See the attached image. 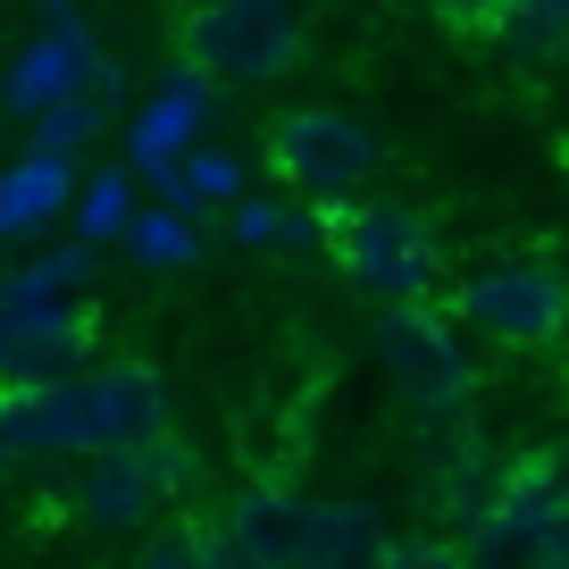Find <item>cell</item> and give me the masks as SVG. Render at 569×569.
<instances>
[{"mask_svg": "<svg viewBox=\"0 0 569 569\" xmlns=\"http://www.w3.org/2000/svg\"><path fill=\"white\" fill-rule=\"evenodd\" d=\"M126 251H134L142 268H193L201 260V234L184 210H142L134 227H126Z\"/></svg>", "mask_w": 569, "mask_h": 569, "instance_id": "obj_15", "label": "cell"}, {"mask_svg": "<svg viewBox=\"0 0 569 569\" xmlns=\"http://www.w3.org/2000/svg\"><path fill=\"white\" fill-rule=\"evenodd\" d=\"M101 59H109V51L92 42V26L76 18V9H42V34L9 59V76H0V101L18 109V118H51L59 101L92 92Z\"/></svg>", "mask_w": 569, "mask_h": 569, "instance_id": "obj_6", "label": "cell"}, {"mask_svg": "<svg viewBox=\"0 0 569 569\" xmlns=\"http://www.w3.org/2000/svg\"><path fill=\"white\" fill-rule=\"evenodd\" d=\"M310 511H319V502H310V495H293L284 478H251L243 495L227 502V528L243 536V545L260 552V561H277V569H302Z\"/></svg>", "mask_w": 569, "mask_h": 569, "instance_id": "obj_12", "label": "cell"}, {"mask_svg": "<svg viewBox=\"0 0 569 569\" xmlns=\"http://www.w3.org/2000/svg\"><path fill=\"white\" fill-rule=\"evenodd\" d=\"M452 310H461L478 336H495L502 352H552V343L569 336V277L552 260L511 251V260L469 268V277L452 284Z\"/></svg>", "mask_w": 569, "mask_h": 569, "instance_id": "obj_5", "label": "cell"}, {"mask_svg": "<svg viewBox=\"0 0 569 569\" xmlns=\"http://www.w3.org/2000/svg\"><path fill=\"white\" fill-rule=\"evenodd\" d=\"M84 393H92V461L101 452H160L177 436V402L151 360H101V369H84Z\"/></svg>", "mask_w": 569, "mask_h": 569, "instance_id": "obj_7", "label": "cell"}, {"mask_svg": "<svg viewBox=\"0 0 569 569\" xmlns=\"http://www.w3.org/2000/svg\"><path fill=\"white\" fill-rule=\"evenodd\" d=\"M134 569H210V536H201V519H160V528L134 545Z\"/></svg>", "mask_w": 569, "mask_h": 569, "instance_id": "obj_18", "label": "cell"}, {"mask_svg": "<svg viewBox=\"0 0 569 569\" xmlns=\"http://www.w3.org/2000/svg\"><path fill=\"white\" fill-rule=\"evenodd\" d=\"M369 343H377V369L393 377V393H402L419 419H469L478 360L461 352V336H452V310H445V302L377 310Z\"/></svg>", "mask_w": 569, "mask_h": 569, "instance_id": "obj_4", "label": "cell"}, {"mask_svg": "<svg viewBox=\"0 0 569 569\" xmlns=\"http://www.w3.org/2000/svg\"><path fill=\"white\" fill-rule=\"evenodd\" d=\"M201 536H210V569H277V561H260V552H251L227 519H201Z\"/></svg>", "mask_w": 569, "mask_h": 569, "instance_id": "obj_21", "label": "cell"}, {"mask_svg": "<svg viewBox=\"0 0 569 569\" xmlns=\"http://www.w3.org/2000/svg\"><path fill=\"white\" fill-rule=\"evenodd\" d=\"M386 569H469L461 536H393Z\"/></svg>", "mask_w": 569, "mask_h": 569, "instance_id": "obj_20", "label": "cell"}, {"mask_svg": "<svg viewBox=\"0 0 569 569\" xmlns=\"http://www.w3.org/2000/svg\"><path fill=\"white\" fill-rule=\"evenodd\" d=\"M92 302H59V310H0V393L26 386H59L84 377L92 360Z\"/></svg>", "mask_w": 569, "mask_h": 569, "instance_id": "obj_8", "label": "cell"}, {"mask_svg": "<svg viewBox=\"0 0 569 569\" xmlns=\"http://www.w3.org/2000/svg\"><path fill=\"white\" fill-rule=\"evenodd\" d=\"M92 134H109V109L92 101V92H76V101H59L51 118H34V151H51V160H76Z\"/></svg>", "mask_w": 569, "mask_h": 569, "instance_id": "obj_16", "label": "cell"}, {"mask_svg": "<svg viewBox=\"0 0 569 569\" xmlns=\"http://www.w3.org/2000/svg\"><path fill=\"white\" fill-rule=\"evenodd\" d=\"M310 26L284 9V0H201L177 9V68L201 84H277L284 68H302Z\"/></svg>", "mask_w": 569, "mask_h": 569, "instance_id": "obj_1", "label": "cell"}, {"mask_svg": "<svg viewBox=\"0 0 569 569\" xmlns=\"http://www.w3.org/2000/svg\"><path fill=\"white\" fill-rule=\"evenodd\" d=\"M386 552H393V528L369 495H327L310 511L302 569H386Z\"/></svg>", "mask_w": 569, "mask_h": 569, "instance_id": "obj_13", "label": "cell"}, {"mask_svg": "<svg viewBox=\"0 0 569 569\" xmlns=\"http://www.w3.org/2000/svg\"><path fill=\"white\" fill-rule=\"evenodd\" d=\"M0 478H9V445H0Z\"/></svg>", "mask_w": 569, "mask_h": 569, "instance_id": "obj_22", "label": "cell"}, {"mask_svg": "<svg viewBox=\"0 0 569 569\" xmlns=\"http://www.w3.org/2000/svg\"><path fill=\"white\" fill-rule=\"evenodd\" d=\"M76 218H84V243H101V234H126L134 227V177L126 168H109V177H92L84 184V201H76Z\"/></svg>", "mask_w": 569, "mask_h": 569, "instance_id": "obj_17", "label": "cell"}, {"mask_svg": "<svg viewBox=\"0 0 569 569\" xmlns=\"http://www.w3.org/2000/svg\"><path fill=\"white\" fill-rule=\"evenodd\" d=\"M486 26L528 42V51H561L569 42V9H545V0H536V9H486Z\"/></svg>", "mask_w": 569, "mask_h": 569, "instance_id": "obj_19", "label": "cell"}, {"mask_svg": "<svg viewBox=\"0 0 569 569\" xmlns=\"http://www.w3.org/2000/svg\"><path fill=\"white\" fill-rule=\"evenodd\" d=\"M0 445H9V461H92V393H84V377L0 393Z\"/></svg>", "mask_w": 569, "mask_h": 569, "instance_id": "obj_9", "label": "cell"}, {"mask_svg": "<svg viewBox=\"0 0 569 569\" xmlns=\"http://www.w3.org/2000/svg\"><path fill=\"white\" fill-rule=\"evenodd\" d=\"M210 92H218V84H201V76L177 68V84L142 101L134 134H126V160H134L142 177H168V168H184V160H193V134L210 126Z\"/></svg>", "mask_w": 569, "mask_h": 569, "instance_id": "obj_11", "label": "cell"}, {"mask_svg": "<svg viewBox=\"0 0 569 569\" xmlns=\"http://www.w3.org/2000/svg\"><path fill=\"white\" fill-rule=\"evenodd\" d=\"M260 160L302 210H352V193L386 168V151L352 109H284V118H268Z\"/></svg>", "mask_w": 569, "mask_h": 569, "instance_id": "obj_3", "label": "cell"}, {"mask_svg": "<svg viewBox=\"0 0 569 569\" xmlns=\"http://www.w3.org/2000/svg\"><path fill=\"white\" fill-rule=\"evenodd\" d=\"M160 502H177L160 452H101V461H84V478H76V519H84V528H109V536H126V528L151 536Z\"/></svg>", "mask_w": 569, "mask_h": 569, "instance_id": "obj_10", "label": "cell"}, {"mask_svg": "<svg viewBox=\"0 0 569 569\" xmlns=\"http://www.w3.org/2000/svg\"><path fill=\"white\" fill-rule=\"evenodd\" d=\"M68 201H76V160H51V151H34V142H26L18 160L0 168V243H18V234L51 227Z\"/></svg>", "mask_w": 569, "mask_h": 569, "instance_id": "obj_14", "label": "cell"}, {"mask_svg": "<svg viewBox=\"0 0 569 569\" xmlns=\"http://www.w3.org/2000/svg\"><path fill=\"white\" fill-rule=\"evenodd\" d=\"M327 251L336 268L377 293V310H410L445 293V243L419 210L402 201H352V210H327Z\"/></svg>", "mask_w": 569, "mask_h": 569, "instance_id": "obj_2", "label": "cell"}]
</instances>
